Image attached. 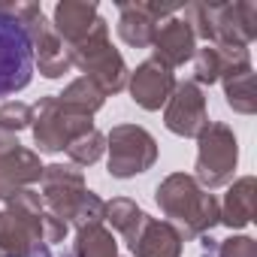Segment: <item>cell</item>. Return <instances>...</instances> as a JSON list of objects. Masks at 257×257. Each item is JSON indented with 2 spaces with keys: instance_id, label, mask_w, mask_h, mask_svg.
<instances>
[{
  "instance_id": "cell-1",
  "label": "cell",
  "mask_w": 257,
  "mask_h": 257,
  "mask_svg": "<svg viewBox=\"0 0 257 257\" xmlns=\"http://www.w3.org/2000/svg\"><path fill=\"white\" fill-rule=\"evenodd\" d=\"M34 76V37L28 25L0 10V97L28 88Z\"/></svg>"
},
{
  "instance_id": "cell-2",
  "label": "cell",
  "mask_w": 257,
  "mask_h": 257,
  "mask_svg": "<svg viewBox=\"0 0 257 257\" xmlns=\"http://www.w3.org/2000/svg\"><path fill=\"white\" fill-rule=\"evenodd\" d=\"M158 203L167 209L170 218H179L191 233H200L221 218L215 197L203 194L197 182L188 176H170L164 188H158Z\"/></svg>"
},
{
  "instance_id": "cell-3",
  "label": "cell",
  "mask_w": 257,
  "mask_h": 257,
  "mask_svg": "<svg viewBox=\"0 0 257 257\" xmlns=\"http://www.w3.org/2000/svg\"><path fill=\"white\" fill-rule=\"evenodd\" d=\"M109 143V173L118 179L146 173L155 164V140L143 127H115Z\"/></svg>"
},
{
  "instance_id": "cell-4",
  "label": "cell",
  "mask_w": 257,
  "mask_h": 257,
  "mask_svg": "<svg viewBox=\"0 0 257 257\" xmlns=\"http://www.w3.org/2000/svg\"><path fill=\"white\" fill-rule=\"evenodd\" d=\"M236 167V140L227 127L221 124H209L200 134V158H197V176L215 188L224 185L233 176Z\"/></svg>"
},
{
  "instance_id": "cell-5",
  "label": "cell",
  "mask_w": 257,
  "mask_h": 257,
  "mask_svg": "<svg viewBox=\"0 0 257 257\" xmlns=\"http://www.w3.org/2000/svg\"><path fill=\"white\" fill-rule=\"evenodd\" d=\"M206 124L209 121H206L203 94L197 91V85L185 82L173 97V106L167 112V127L173 134H182V137H197V134H203Z\"/></svg>"
},
{
  "instance_id": "cell-6",
  "label": "cell",
  "mask_w": 257,
  "mask_h": 257,
  "mask_svg": "<svg viewBox=\"0 0 257 257\" xmlns=\"http://www.w3.org/2000/svg\"><path fill=\"white\" fill-rule=\"evenodd\" d=\"M43 167L37 164V158L31 152H22L19 143H7L0 149V197H10L19 185L40 179Z\"/></svg>"
},
{
  "instance_id": "cell-7",
  "label": "cell",
  "mask_w": 257,
  "mask_h": 257,
  "mask_svg": "<svg viewBox=\"0 0 257 257\" xmlns=\"http://www.w3.org/2000/svg\"><path fill=\"white\" fill-rule=\"evenodd\" d=\"M170 88H173V76L167 73V67H164L161 61L143 64V67L137 70V76H134V85H131L134 100H137L140 106H146V109H158V106L167 100Z\"/></svg>"
},
{
  "instance_id": "cell-8",
  "label": "cell",
  "mask_w": 257,
  "mask_h": 257,
  "mask_svg": "<svg viewBox=\"0 0 257 257\" xmlns=\"http://www.w3.org/2000/svg\"><path fill=\"white\" fill-rule=\"evenodd\" d=\"M146 233H137L131 239V248L140 254V257H179V233L170 227V224H161V221H143Z\"/></svg>"
},
{
  "instance_id": "cell-9",
  "label": "cell",
  "mask_w": 257,
  "mask_h": 257,
  "mask_svg": "<svg viewBox=\"0 0 257 257\" xmlns=\"http://www.w3.org/2000/svg\"><path fill=\"white\" fill-rule=\"evenodd\" d=\"M254 182L251 179H242L230 194H227V209H224V221L230 227H242L251 221L254 215V194H251Z\"/></svg>"
},
{
  "instance_id": "cell-10",
  "label": "cell",
  "mask_w": 257,
  "mask_h": 257,
  "mask_svg": "<svg viewBox=\"0 0 257 257\" xmlns=\"http://www.w3.org/2000/svg\"><path fill=\"white\" fill-rule=\"evenodd\" d=\"M158 52L164 61L170 64H179L191 55V34L185 25H176L170 31H164V37H158Z\"/></svg>"
},
{
  "instance_id": "cell-11",
  "label": "cell",
  "mask_w": 257,
  "mask_h": 257,
  "mask_svg": "<svg viewBox=\"0 0 257 257\" xmlns=\"http://www.w3.org/2000/svg\"><path fill=\"white\" fill-rule=\"evenodd\" d=\"M100 149H103V137L97 131H88L85 137H79L73 146H70V155L79 161V164H91L100 158Z\"/></svg>"
},
{
  "instance_id": "cell-12",
  "label": "cell",
  "mask_w": 257,
  "mask_h": 257,
  "mask_svg": "<svg viewBox=\"0 0 257 257\" xmlns=\"http://www.w3.org/2000/svg\"><path fill=\"white\" fill-rule=\"evenodd\" d=\"M31 121V109L25 103H10L0 109V131H22Z\"/></svg>"
},
{
  "instance_id": "cell-13",
  "label": "cell",
  "mask_w": 257,
  "mask_h": 257,
  "mask_svg": "<svg viewBox=\"0 0 257 257\" xmlns=\"http://www.w3.org/2000/svg\"><path fill=\"white\" fill-rule=\"evenodd\" d=\"M221 257H254V242L251 239H227L221 248Z\"/></svg>"
},
{
  "instance_id": "cell-14",
  "label": "cell",
  "mask_w": 257,
  "mask_h": 257,
  "mask_svg": "<svg viewBox=\"0 0 257 257\" xmlns=\"http://www.w3.org/2000/svg\"><path fill=\"white\" fill-rule=\"evenodd\" d=\"M25 257H52V254H49V248H46V245L40 242V245H37V248H34L31 254H25Z\"/></svg>"
}]
</instances>
